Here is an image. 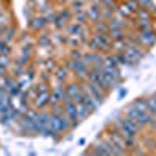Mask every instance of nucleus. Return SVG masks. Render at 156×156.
Returning <instances> with one entry per match:
<instances>
[{
    "label": "nucleus",
    "instance_id": "26",
    "mask_svg": "<svg viewBox=\"0 0 156 156\" xmlns=\"http://www.w3.org/2000/svg\"><path fill=\"white\" fill-rule=\"evenodd\" d=\"M86 19H87V14H86V12H83V11L76 12V20H78V23H83Z\"/></svg>",
    "mask_w": 156,
    "mask_h": 156
},
{
    "label": "nucleus",
    "instance_id": "21",
    "mask_svg": "<svg viewBox=\"0 0 156 156\" xmlns=\"http://www.w3.org/2000/svg\"><path fill=\"white\" fill-rule=\"evenodd\" d=\"M134 106L140 111H147V98H139L134 101Z\"/></svg>",
    "mask_w": 156,
    "mask_h": 156
},
{
    "label": "nucleus",
    "instance_id": "20",
    "mask_svg": "<svg viewBox=\"0 0 156 156\" xmlns=\"http://www.w3.org/2000/svg\"><path fill=\"white\" fill-rule=\"evenodd\" d=\"M67 67H59L58 70H56V80L58 81H62L64 80V78H66L67 76Z\"/></svg>",
    "mask_w": 156,
    "mask_h": 156
},
{
    "label": "nucleus",
    "instance_id": "34",
    "mask_svg": "<svg viewBox=\"0 0 156 156\" xmlns=\"http://www.w3.org/2000/svg\"><path fill=\"white\" fill-rule=\"evenodd\" d=\"M154 97H156V95H154Z\"/></svg>",
    "mask_w": 156,
    "mask_h": 156
},
{
    "label": "nucleus",
    "instance_id": "10",
    "mask_svg": "<svg viewBox=\"0 0 156 156\" xmlns=\"http://www.w3.org/2000/svg\"><path fill=\"white\" fill-rule=\"evenodd\" d=\"M109 140H111V142H114L115 145H119L120 148L126 150V145H125V139H123V136H122L119 131H114V133H111V134H109Z\"/></svg>",
    "mask_w": 156,
    "mask_h": 156
},
{
    "label": "nucleus",
    "instance_id": "3",
    "mask_svg": "<svg viewBox=\"0 0 156 156\" xmlns=\"http://www.w3.org/2000/svg\"><path fill=\"white\" fill-rule=\"evenodd\" d=\"M87 80H89V83H92V84H95V86H98L100 89H103V90H108L109 89V86L106 84V81H105V78L101 76V73H98L97 70H87Z\"/></svg>",
    "mask_w": 156,
    "mask_h": 156
},
{
    "label": "nucleus",
    "instance_id": "2",
    "mask_svg": "<svg viewBox=\"0 0 156 156\" xmlns=\"http://www.w3.org/2000/svg\"><path fill=\"white\" fill-rule=\"evenodd\" d=\"M64 109H66V114H67V119L70 122V126H75L78 123V114H76V103L73 100H66L64 101Z\"/></svg>",
    "mask_w": 156,
    "mask_h": 156
},
{
    "label": "nucleus",
    "instance_id": "16",
    "mask_svg": "<svg viewBox=\"0 0 156 156\" xmlns=\"http://www.w3.org/2000/svg\"><path fill=\"white\" fill-rule=\"evenodd\" d=\"M111 31V39H114V41H122V39H125V33H123V28L122 30H109Z\"/></svg>",
    "mask_w": 156,
    "mask_h": 156
},
{
    "label": "nucleus",
    "instance_id": "13",
    "mask_svg": "<svg viewBox=\"0 0 156 156\" xmlns=\"http://www.w3.org/2000/svg\"><path fill=\"white\" fill-rule=\"evenodd\" d=\"M86 14H87V19L94 20V22H97V20L100 19V11H98L97 8H94V6H90V8L86 11Z\"/></svg>",
    "mask_w": 156,
    "mask_h": 156
},
{
    "label": "nucleus",
    "instance_id": "22",
    "mask_svg": "<svg viewBox=\"0 0 156 156\" xmlns=\"http://www.w3.org/2000/svg\"><path fill=\"white\" fill-rule=\"evenodd\" d=\"M95 30H97V33H108V25L105 23V22H95Z\"/></svg>",
    "mask_w": 156,
    "mask_h": 156
},
{
    "label": "nucleus",
    "instance_id": "1",
    "mask_svg": "<svg viewBox=\"0 0 156 156\" xmlns=\"http://www.w3.org/2000/svg\"><path fill=\"white\" fill-rule=\"evenodd\" d=\"M50 126L53 128L56 133H61V131H64V129H67L70 126V123H69L67 117H64L61 112H51V115H50Z\"/></svg>",
    "mask_w": 156,
    "mask_h": 156
},
{
    "label": "nucleus",
    "instance_id": "14",
    "mask_svg": "<svg viewBox=\"0 0 156 156\" xmlns=\"http://www.w3.org/2000/svg\"><path fill=\"white\" fill-rule=\"evenodd\" d=\"M45 19L44 17H36V19H31V28H34V30H41L42 27H45Z\"/></svg>",
    "mask_w": 156,
    "mask_h": 156
},
{
    "label": "nucleus",
    "instance_id": "6",
    "mask_svg": "<svg viewBox=\"0 0 156 156\" xmlns=\"http://www.w3.org/2000/svg\"><path fill=\"white\" fill-rule=\"evenodd\" d=\"M90 153H92V154H112V151H111V148H109V142H108V139H101V140H98L97 144L92 147Z\"/></svg>",
    "mask_w": 156,
    "mask_h": 156
},
{
    "label": "nucleus",
    "instance_id": "8",
    "mask_svg": "<svg viewBox=\"0 0 156 156\" xmlns=\"http://www.w3.org/2000/svg\"><path fill=\"white\" fill-rule=\"evenodd\" d=\"M81 103H83V105L87 108V111H89V112L95 111V109H97V106H98V103L94 100V97L90 95V94L87 92V90H86V92L83 90V98H81Z\"/></svg>",
    "mask_w": 156,
    "mask_h": 156
},
{
    "label": "nucleus",
    "instance_id": "25",
    "mask_svg": "<svg viewBox=\"0 0 156 156\" xmlns=\"http://www.w3.org/2000/svg\"><path fill=\"white\" fill-rule=\"evenodd\" d=\"M119 12H120V14H122V16H125V17H128L129 14H131V11H129V8H128V6H126L125 3H123V5L120 6V9H119Z\"/></svg>",
    "mask_w": 156,
    "mask_h": 156
},
{
    "label": "nucleus",
    "instance_id": "33",
    "mask_svg": "<svg viewBox=\"0 0 156 156\" xmlns=\"http://www.w3.org/2000/svg\"><path fill=\"white\" fill-rule=\"evenodd\" d=\"M123 95H126V90H123V89H122V90H120V98H122Z\"/></svg>",
    "mask_w": 156,
    "mask_h": 156
},
{
    "label": "nucleus",
    "instance_id": "28",
    "mask_svg": "<svg viewBox=\"0 0 156 156\" xmlns=\"http://www.w3.org/2000/svg\"><path fill=\"white\" fill-rule=\"evenodd\" d=\"M12 36H14V30H12V28H8V30H6V36L3 37V41H5V42H8Z\"/></svg>",
    "mask_w": 156,
    "mask_h": 156
},
{
    "label": "nucleus",
    "instance_id": "30",
    "mask_svg": "<svg viewBox=\"0 0 156 156\" xmlns=\"http://www.w3.org/2000/svg\"><path fill=\"white\" fill-rule=\"evenodd\" d=\"M81 56H83V55L80 53V51H76V50L72 51V58H73V59H81Z\"/></svg>",
    "mask_w": 156,
    "mask_h": 156
},
{
    "label": "nucleus",
    "instance_id": "29",
    "mask_svg": "<svg viewBox=\"0 0 156 156\" xmlns=\"http://www.w3.org/2000/svg\"><path fill=\"white\" fill-rule=\"evenodd\" d=\"M39 44H42V45H50V39L47 36H42L41 39H39Z\"/></svg>",
    "mask_w": 156,
    "mask_h": 156
},
{
    "label": "nucleus",
    "instance_id": "9",
    "mask_svg": "<svg viewBox=\"0 0 156 156\" xmlns=\"http://www.w3.org/2000/svg\"><path fill=\"white\" fill-rule=\"evenodd\" d=\"M139 37H140V42L145 44V45H151V44L156 42V33L151 31L150 28H148V30H144V31H140Z\"/></svg>",
    "mask_w": 156,
    "mask_h": 156
},
{
    "label": "nucleus",
    "instance_id": "27",
    "mask_svg": "<svg viewBox=\"0 0 156 156\" xmlns=\"http://www.w3.org/2000/svg\"><path fill=\"white\" fill-rule=\"evenodd\" d=\"M58 17H61L62 20H66V22H67V20H69V17H70V12H69L67 9H64V11H61L59 14H58Z\"/></svg>",
    "mask_w": 156,
    "mask_h": 156
},
{
    "label": "nucleus",
    "instance_id": "31",
    "mask_svg": "<svg viewBox=\"0 0 156 156\" xmlns=\"http://www.w3.org/2000/svg\"><path fill=\"white\" fill-rule=\"evenodd\" d=\"M45 67L47 69H53V61H47L45 62Z\"/></svg>",
    "mask_w": 156,
    "mask_h": 156
},
{
    "label": "nucleus",
    "instance_id": "5",
    "mask_svg": "<svg viewBox=\"0 0 156 156\" xmlns=\"http://www.w3.org/2000/svg\"><path fill=\"white\" fill-rule=\"evenodd\" d=\"M67 90V95L70 100H73L75 103H81V98H83V87H80L78 84H67L66 87Z\"/></svg>",
    "mask_w": 156,
    "mask_h": 156
},
{
    "label": "nucleus",
    "instance_id": "17",
    "mask_svg": "<svg viewBox=\"0 0 156 156\" xmlns=\"http://www.w3.org/2000/svg\"><path fill=\"white\" fill-rule=\"evenodd\" d=\"M136 14H137V17H139L140 20H148V19H150V11H148V9H144V8H139V9L136 11Z\"/></svg>",
    "mask_w": 156,
    "mask_h": 156
},
{
    "label": "nucleus",
    "instance_id": "7",
    "mask_svg": "<svg viewBox=\"0 0 156 156\" xmlns=\"http://www.w3.org/2000/svg\"><path fill=\"white\" fill-rule=\"evenodd\" d=\"M125 53L129 56V59H131L134 64H136L139 59H142V56H144V51H142L137 45H128V48L125 50Z\"/></svg>",
    "mask_w": 156,
    "mask_h": 156
},
{
    "label": "nucleus",
    "instance_id": "4",
    "mask_svg": "<svg viewBox=\"0 0 156 156\" xmlns=\"http://www.w3.org/2000/svg\"><path fill=\"white\" fill-rule=\"evenodd\" d=\"M84 89L87 90V92H89L90 95L94 97V100L98 103V105L105 101V90L100 89L98 86H95V84H92V83H87V84L84 86Z\"/></svg>",
    "mask_w": 156,
    "mask_h": 156
},
{
    "label": "nucleus",
    "instance_id": "32",
    "mask_svg": "<svg viewBox=\"0 0 156 156\" xmlns=\"http://www.w3.org/2000/svg\"><path fill=\"white\" fill-rule=\"evenodd\" d=\"M75 3H78V5H83V3H84V0H75Z\"/></svg>",
    "mask_w": 156,
    "mask_h": 156
},
{
    "label": "nucleus",
    "instance_id": "18",
    "mask_svg": "<svg viewBox=\"0 0 156 156\" xmlns=\"http://www.w3.org/2000/svg\"><path fill=\"white\" fill-rule=\"evenodd\" d=\"M108 28H109V30H122V28H123V22L119 20V19H112L111 23L108 25Z\"/></svg>",
    "mask_w": 156,
    "mask_h": 156
},
{
    "label": "nucleus",
    "instance_id": "15",
    "mask_svg": "<svg viewBox=\"0 0 156 156\" xmlns=\"http://www.w3.org/2000/svg\"><path fill=\"white\" fill-rule=\"evenodd\" d=\"M76 114H78V119H84V117L89 114V111L83 103H76Z\"/></svg>",
    "mask_w": 156,
    "mask_h": 156
},
{
    "label": "nucleus",
    "instance_id": "24",
    "mask_svg": "<svg viewBox=\"0 0 156 156\" xmlns=\"http://www.w3.org/2000/svg\"><path fill=\"white\" fill-rule=\"evenodd\" d=\"M100 3L105 5L106 8H111V9L115 11V3H114V0H100Z\"/></svg>",
    "mask_w": 156,
    "mask_h": 156
},
{
    "label": "nucleus",
    "instance_id": "12",
    "mask_svg": "<svg viewBox=\"0 0 156 156\" xmlns=\"http://www.w3.org/2000/svg\"><path fill=\"white\" fill-rule=\"evenodd\" d=\"M128 45H129V44L125 41V39H122V41H114V47H112V48H114L115 51H119V53H123V51L128 48Z\"/></svg>",
    "mask_w": 156,
    "mask_h": 156
},
{
    "label": "nucleus",
    "instance_id": "11",
    "mask_svg": "<svg viewBox=\"0 0 156 156\" xmlns=\"http://www.w3.org/2000/svg\"><path fill=\"white\" fill-rule=\"evenodd\" d=\"M53 94L59 101H66V100H69V95H67V90H66V87H61V86H56L55 89H53Z\"/></svg>",
    "mask_w": 156,
    "mask_h": 156
},
{
    "label": "nucleus",
    "instance_id": "23",
    "mask_svg": "<svg viewBox=\"0 0 156 156\" xmlns=\"http://www.w3.org/2000/svg\"><path fill=\"white\" fill-rule=\"evenodd\" d=\"M136 27H137L139 31H144V30H148L151 25H150V20H139Z\"/></svg>",
    "mask_w": 156,
    "mask_h": 156
},
{
    "label": "nucleus",
    "instance_id": "19",
    "mask_svg": "<svg viewBox=\"0 0 156 156\" xmlns=\"http://www.w3.org/2000/svg\"><path fill=\"white\" fill-rule=\"evenodd\" d=\"M125 5L129 8V11H131V12H136V11L140 8V5H139V2H137V0H126V2H125Z\"/></svg>",
    "mask_w": 156,
    "mask_h": 156
}]
</instances>
